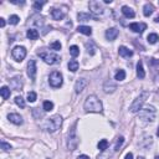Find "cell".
Here are the masks:
<instances>
[{
    "mask_svg": "<svg viewBox=\"0 0 159 159\" xmlns=\"http://www.w3.org/2000/svg\"><path fill=\"white\" fill-rule=\"evenodd\" d=\"M85 111L92 112V113H102V111H103L102 102H101L98 100V97L95 95L88 96L85 101Z\"/></svg>",
    "mask_w": 159,
    "mask_h": 159,
    "instance_id": "cell-1",
    "label": "cell"
},
{
    "mask_svg": "<svg viewBox=\"0 0 159 159\" xmlns=\"http://www.w3.org/2000/svg\"><path fill=\"white\" fill-rule=\"evenodd\" d=\"M61 124H62V117L60 114H55L51 118L46 119L45 123L42 124V129H45V131L50 133H53L61 127Z\"/></svg>",
    "mask_w": 159,
    "mask_h": 159,
    "instance_id": "cell-2",
    "label": "cell"
},
{
    "mask_svg": "<svg viewBox=\"0 0 159 159\" xmlns=\"http://www.w3.org/2000/svg\"><path fill=\"white\" fill-rule=\"evenodd\" d=\"M37 55L49 65H55L57 62H60V60H61L57 53L50 52V51H47V50H40V51H37Z\"/></svg>",
    "mask_w": 159,
    "mask_h": 159,
    "instance_id": "cell-3",
    "label": "cell"
},
{
    "mask_svg": "<svg viewBox=\"0 0 159 159\" xmlns=\"http://www.w3.org/2000/svg\"><path fill=\"white\" fill-rule=\"evenodd\" d=\"M148 97H149V92H147V91L142 92L138 97H137V98L134 100V102H133L131 104V107H129V110H131L132 113H137V112H139L140 110H142L143 104L147 101Z\"/></svg>",
    "mask_w": 159,
    "mask_h": 159,
    "instance_id": "cell-4",
    "label": "cell"
},
{
    "mask_svg": "<svg viewBox=\"0 0 159 159\" xmlns=\"http://www.w3.org/2000/svg\"><path fill=\"white\" fill-rule=\"evenodd\" d=\"M78 136H77V132H76V124L71 128L70 133H68V139H67V148L70 150H75L76 148L78 147Z\"/></svg>",
    "mask_w": 159,
    "mask_h": 159,
    "instance_id": "cell-5",
    "label": "cell"
},
{
    "mask_svg": "<svg viewBox=\"0 0 159 159\" xmlns=\"http://www.w3.org/2000/svg\"><path fill=\"white\" fill-rule=\"evenodd\" d=\"M62 82H63V80H62V75H61V72L59 71H53L50 73L49 76V84L51 87L53 88H59L62 86Z\"/></svg>",
    "mask_w": 159,
    "mask_h": 159,
    "instance_id": "cell-6",
    "label": "cell"
},
{
    "mask_svg": "<svg viewBox=\"0 0 159 159\" xmlns=\"http://www.w3.org/2000/svg\"><path fill=\"white\" fill-rule=\"evenodd\" d=\"M139 117L143 121H154L155 118V108L153 106H148L139 111Z\"/></svg>",
    "mask_w": 159,
    "mask_h": 159,
    "instance_id": "cell-7",
    "label": "cell"
},
{
    "mask_svg": "<svg viewBox=\"0 0 159 159\" xmlns=\"http://www.w3.org/2000/svg\"><path fill=\"white\" fill-rule=\"evenodd\" d=\"M13 57L17 62H21L26 57V49L24 46H15L13 49Z\"/></svg>",
    "mask_w": 159,
    "mask_h": 159,
    "instance_id": "cell-8",
    "label": "cell"
},
{
    "mask_svg": "<svg viewBox=\"0 0 159 159\" xmlns=\"http://www.w3.org/2000/svg\"><path fill=\"white\" fill-rule=\"evenodd\" d=\"M90 10L95 14V15H102L104 13V9L102 4H101L100 1H97V0H92V1H90Z\"/></svg>",
    "mask_w": 159,
    "mask_h": 159,
    "instance_id": "cell-9",
    "label": "cell"
},
{
    "mask_svg": "<svg viewBox=\"0 0 159 159\" xmlns=\"http://www.w3.org/2000/svg\"><path fill=\"white\" fill-rule=\"evenodd\" d=\"M36 71H37V67H36V61L35 60H30L27 62V75L32 81H35L36 78Z\"/></svg>",
    "mask_w": 159,
    "mask_h": 159,
    "instance_id": "cell-10",
    "label": "cell"
},
{
    "mask_svg": "<svg viewBox=\"0 0 159 159\" xmlns=\"http://www.w3.org/2000/svg\"><path fill=\"white\" fill-rule=\"evenodd\" d=\"M23 77L21 76H15L14 78L10 80V87L13 90H16V91H20L21 88H23Z\"/></svg>",
    "mask_w": 159,
    "mask_h": 159,
    "instance_id": "cell-11",
    "label": "cell"
},
{
    "mask_svg": "<svg viewBox=\"0 0 159 159\" xmlns=\"http://www.w3.org/2000/svg\"><path fill=\"white\" fill-rule=\"evenodd\" d=\"M87 85H88V81L86 78H78L75 84V92L81 93L86 87H87Z\"/></svg>",
    "mask_w": 159,
    "mask_h": 159,
    "instance_id": "cell-12",
    "label": "cell"
},
{
    "mask_svg": "<svg viewBox=\"0 0 159 159\" xmlns=\"http://www.w3.org/2000/svg\"><path fill=\"white\" fill-rule=\"evenodd\" d=\"M51 16L53 20H62L65 16H66V11L62 9H59V8H53L51 10Z\"/></svg>",
    "mask_w": 159,
    "mask_h": 159,
    "instance_id": "cell-13",
    "label": "cell"
},
{
    "mask_svg": "<svg viewBox=\"0 0 159 159\" xmlns=\"http://www.w3.org/2000/svg\"><path fill=\"white\" fill-rule=\"evenodd\" d=\"M116 90H117V85L114 84L112 80H108V81L104 82L103 85V91L106 93H113Z\"/></svg>",
    "mask_w": 159,
    "mask_h": 159,
    "instance_id": "cell-14",
    "label": "cell"
},
{
    "mask_svg": "<svg viewBox=\"0 0 159 159\" xmlns=\"http://www.w3.org/2000/svg\"><path fill=\"white\" fill-rule=\"evenodd\" d=\"M129 29L133 31V32H137V34H142V32L147 29V25L146 24H138V23H132L129 25Z\"/></svg>",
    "mask_w": 159,
    "mask_h": 159,
    "instance_id": "cell-15",
    "label": "cell"
},
{
    "mask_svg": "<svg viewBox=\"0 0 159 159\" xmlns=\"http://www.w3.org/2000/svg\"><path fill=\"white\" fill-rule=\"evenodd\" d=\"M119 31L117 27H112V29H108V30L106 31V37L107 40H110V41H113V40H116V37L118 36Z\"/></svg>",
    "mask_w": 159,
    "mask_h": 159,
    "instance_id": "cell-16",
    "label": "cell"
},
{
    "mask_svg": "<svg viewBox=\"0 0 159 159\" xmlns=\"http://www.w3.org/2000/svg\"><path fill=\"white\" fill-rule=\"evenodd\" d=\"M8 119L14 124H17V126L23 124V117H21L20 114H17V113H10L8 116Z\"/></svg>",
    "mask_w": 159,
    "mask_h": 159,
    "instance_id": "cell-17",
    "label": "cell"
},
{
    "mask_svg": "<svg viewBox=\"0 0 159 159\" xmlns=\"http://www.w3.org/2000/svg\"><path fill=\"white\" fill-rule=\"evenodd\" d=\"M122 14H123L126 17H128V19H133V17L136 16L134 10H133L132 8H129V6H127V5L122 6Z\"/></svg>",
    "mask_w": 159,
    "mask_h": 159,
    "instance_id": "cell-18",
    "label": "cell"
},
{
    "mask_svg": "<svg viewBox=\"0 0 159 159\" xmlns=\"http://www.w3.org/2000/svg\"><path fill=\"white\" fill-rule=\"evenodd\" d=\"M118 53H119V56H122V57H131L133 55V51H131V50L128 47H126V46H119Z\"/></svg>",
    "mask_w": 159,
    "mask_h": 159,
    "instance_id": "cell-19",
    "label": "cell"
},
{
    "mask_svg": "<svg viewBox=\"0 0 159 159\" xmlns=\"http://www.w3.org/2000/svg\"><path fill=\"white\" fill-rule=\"evenodd\" d=\"M77 19H78V21H90V20L95 19V17H93L92 14H90V13H78Z\"/></svg>",
    "mask_w": 159,
    "mask_h": 159,
    "instance_id": "cell-20",
    "label": "cell"
},
{
    "mask_svg": "<svg viewBox=\"0 0 159 159\" xmlns=\"http://www.w3.org/2000/svg\"><path fill=\"white\" fill-rule=\"evenodd\" d=\"M137 76H138L139 78H144V77H146V72H144L142 61H138V63H137Z\"/></svg>",
    "mask_w": 159,
    "mask_h": 159,
    "instance_id": "cell-21",
    "label": "cell"
},
{
    "mask_svg": "<svg viewBox=\"0 0 159 159\" xmlns=\"http://www.w3.org/2000/svg\"><path fill=\"white\" fill-rule=\"evenodd\" d=\"M77 31L81 32V34H84V35H87V36L92 35V29L90 26H85V25H80L77 27Z\"/></svg>",
    "mask_w": 159,
    "mask_h": 159,
    "instance_id": "cell-22",
    "label": "cell"
},
{
    "mask_svg": "<svg viewBox=\"0 0 159 159\" xmlns=\"http://www.w3.org/2000/svg\"><path fill=\"white\" fill-rule=\"evenodd\" d=\"M26 36L30 40H37L39 39V31L35 30V29H29L26 32Z\"/></svg>",
    "mask_w": 159,
    "mask_h": 159,
    "instance_id": "cell-23",
    "label": "cell"
},
{
    "mask_svg": "<svg viewBox=\"0 0 159 159\" xmlns=\"http://www.w3.org/2000/svg\"><path fill=\"white\" fill-rule=\"evenodd\" d=\"M0 93H1V97L3 100H8L10 95H11V92H10V88L8 87V86H3L1 90H0Z\"/></svg>",
    "mask_w": 159,
    "mask_h": 159,
    "instance_id": "cell-24",
    "label": "cell"
},
{
    "mask_svg": "<svg viewBox=\"0 0 159 159\" xmlns=\"http://www.w3.org/2000/svg\"><path fill=\"white\" fill-rule=\"evenodd\" d=\"M153 11H154V8H153V5H152V4H146V5H144V8H143L144 16H150L152 14H153Z\"/></svg>",
    "mask_w": 159,
    "mask_h": 159,
    "instance_id": "cell-25",
    "label": "cell"
},
{
    "mask_svg": "<svg viewBox=\"0 0 159 159\" xmlns=\"http://www.w3.org/2000/svg\"><path fill=\"white\" fill-rule=\"evenodd\" d=\"M67 67H68V70H70L71 72H76L78 70V62L76 60H71L70 62H68Z\"/></svg>",
    "mask_w": 159,
    "mask_h": 159,
    "instance_id": "cell-26",
    "label": "cell"
},
{
    "mask_svg": "<svg viewBox=\"0 0 159 159\" xmlns=\"http://www.w3.org/2000/svg\"><path fill=\"white\" fill-rule=\"evenodd\" d=\"M97 147H98V149L101 152H104L108 148V140L107 139H101L98 142V144H97Z\"/></svg>",
    "mask_w": 159,
    "mask_h": 159,
    "instance_id": "cell-27",
    "label": "cell"
},
{
    "mask_svg": "<svg viewBox=\"0 0 159 159\" xmlns=\"http://www.w3.org/2000/svg\"><path fill=\"white\" fill-rule=\"evenodd\" d=\"M124 78H126V72H124V70H118L117 72H116L114 80H117V81H123Z\"/></svg>",
    "mask_w": 159,
    "mask_h": 159,
    "instance_id": "cell-28",
    "label": "cell"
},
{
    "mask_svg": "<svg viewBox=\"0 0 159 159\" xmlns=\"http://www.w3.org/2000/svg\"><path fill=\"white\" fill-rule=\"evenodd\" d=\"M70 55H71L72 57H77V56L80 55V49H78V46H76V45L71 46V47H70Z\"/></svg>",
    "mask_w": 159,
    "mask_h": 159,
    "instance_id": "cell-29",
    "label": "cell"
},
{
    "mask_svg": "<svg viewBox=\"0 0 159 159\" xmlns=\"http://www.w3.org/2000/svg\"><path fill=\"white\" fill-rule=\"evenodd\" d=\"M147 40H148L149 44H155V42L159 40V36L157 34H149V35H148V37H147Z\"/></svg>",
    "mask_w": 159,
    "mask_h": 159,
    "instance_id": "cell-30",
    "label": "cell"
},
{
    "mask_svg": "<svg viewBox=\"0 0 159 159\" xmlns=\"http://www.w3.org/2000/svg\"><path fill=\"white\" fill-rule=\"evenodd\" d=\"M52 108H53V103L51 101H45L44 102V111L50 112V111H52Z\"/></svg>",
    "mask_w": 159,
    "mask_h": 159,
    "instance_id": "cell-31",
    "label": "cell"
},
{
    "mask_svg": "<svg viewBox=\"0 0 159 159\" xmlns=\"http://www.w3.org/2000/svg\"><path fill=\"white\" fill-rule=\"evenodd\" d=\"M15 103H16L20 108H24V107H25V101H24V98H23L21 96H16V97H15Z\"/></svg>",
    "mask_w": 159,
    "mask_h": 159,
    "instance_id": "cell-32",
    "label": "cell"
},
{
    "mask_svg": "<svg viewBox=\"0 0 159 159\" xmlns=\"http://www.w3.org/2000/svg\"><path fill=\"white\" fill-rule=\"evenodd\" d=\"M123 142H124V138L123 137H119V138L117 139V143H116V146H114V152L119 150V148H121V146L123 144Z\"/></svg>",
    "mask_w": 159,
    "mask_h": 159,
    "instance_id": "cell-33",
    "label": "cell"
},
{
    "mask_svg": "<svg viewBox=\"0 0 159 159\" xmlns=\"http://www.w3.org/2000/svg\"><path fill=\"white\" fill-rule=\"evenodd\" d=\"M86 47H87V51L90 55H95V46H93L92 42H87L86 44Z\"/></svg>",
    "mask_w": 159,
    "mask_h": 159,
    "instance_id": "cell-34",
    "label": "cell"
},
{
    "mask_svg": "<svg viewBox=\"0 0 159 159\" xmlns=\"http://www.w3.org/2000/svg\"><path fill=\"white\" fill-rule=\"evenodd\" d=\"M45 4H46V1H35L32 6H34L35 10H37V11H39V10H41V8H42V6H44Z\"/></svg>",
    "mask_w": 159,
    "mask_h": 159,
    "instance_id": "cell-35",
    "label": "cell"
},
{
    "mask_svg": "<svg viewBox=\"0 0 159 159\" xmlns=\"http://www.w3.org/2000/svg\"><path fill=\"white\" fill-rule=\"evenodd\" d=\"M19 20H20V17L17 16V15H11L9 17V23L11 24V25H16L17 23H19Z\"/></svg>",
    "mask_w": 159,
    "mask_h": 159,
    "instance_id": "cell-36",
    "label": "cell"
},
{
    "mask_svg": "<svg viewBox=\"0 0 159 159\" xmlns=\"http://www.w3.org/2000/svg\"><path fill=\"white\" fill-rule=\"evenodd\" d=\"M36 98H37V95L35 92H29L27 93V101L29 102H35Z\"/></svg>",
    "mask_w": 159,
    "mask_h": 159,
    "instance_id": "cell-37",
    "label": "cell"
},
{
    "mask_svg": "<svg viewBox=\"0 0 159 159\" xmlns=\"http://www.w3.org/2000/svg\"><path fill=\"white\" fill-rule=\"evenodd\" d=\"M50 47H51L52 50H55V51H59V50H61V44L60 41H53L51 45H50Z\"/></svg>",
    "mask_w": 159,
    "mask_h": 159,
    "instance_id": "cell-38",
    "label": "cell"
},
{
    "mask_svg": "<svg viewBox=\"0 0 159 159\" xmlns=\"http://www.w3.org/2000/svg\"><path fill=\"white\" fill-rule=\"evenodd\" d=\"M1 149L3 150H10L11 149V146L6 142H1Z\"/></svg>",
    "mask_w": 159,
    "mask_h": 159,
    "instance_id": "cell-39",
    "label": "cell"
},
{
    "mask_svg": "<svg viewBox=\"0 0 159 159\" xmlns=\"http://www.w3.org/2000/svg\"><path fill=\"white\" fill-rule=\"evenodd\" d=\"M77 159H90V157H88V155H86V154H82V155H78Z\"/></svg>",
    "mask_w": 159,
    "mask_h": 159,
    "instance_id": "cell-40",
    "label": "cell"
},
{
    "mask_svg": "<svg viewBox=\"0 0 159 159\" xmlns=\"http://www.w3.org/2000/svg\"><path fill=\"white\" fill-rule=\"evenodd\" d=\"M0 26H1V27L5 26V19H3V17L0 19Z\"/></svg>",
    "mask_w": 159,
    "mask_h": 159,
    "instance_id": "cell-41",
    "label": "cell"
},
{
    "mask_svg": "<svg viewBox=\"0 0 159 159\" xmlns=\"http://www.w3.org/2000/svg\"><path fill=\"white\" fill-rule=\"evenodd\" d=\"M124 159H133V154H132V153H128L127 155H126Z\"/></svg>",
    "mask_w": 159,
    "mask_h": 159,
    "instance_id": "cell-42",
    "label": "cell"
},
{
    "mask_svg": "<svg viewBox=\"0 0 159 159\" xmlns=\"http://www.w3.org/2000/svg\"><path fill=\"white\" fill-rule=\"evenodd\" d=\"M112 0H104V4H111Z\"/></svg>",
    "mask_w": 159,
    "mask_h": 159,
    "instance_id": "cell-43",
    "label": "cell"
},
{
    "mask_svg": "<svg viewBox=\"0 0 159 159\" xmlns=\"http://www.w3.org/2000/svg\"><path fill=\"white\" fill-rule=\"evenodd\" d=\"M154 21H155V23H159V16H158V17H155Z\"/></svg>",
    "mask_w": 159,
    "mask_h": 159,
    "instance_id": "cell-44",
    "label": "cell"
},
{
    "mask_svg": "<svg viewBox=\"0 0 159 159\" xmlns=\"http://www.w3.org/2000/svg\"><path fill=\"white\" fill-rule=\"evenodd\" d=\"M157 136L159 137V128H158V131H157Z\"/></svg>",
    "mask_w": 159,
    "mask_h": 159,
    "instance_id": "cell-45",
    "label": "cell"
},
{
    "mask_svg": "<svg viewBox=\"0 0 159 159\" xmlns=\"http://www.w3.org/2000/svg\"><path fill=\"white\" fill-rule=\"evenodd\" d=\"M138 159H144V158L143 157H138Z\"/></svg>",
    "mask_w": 159,
    "mask_h": 159,
    "instance_id": "cell-46",
    "label": "cell"
},
{
    "mask_svg": "<svg viewBox=\"0 0 159 159\" xmlns=\"http://www.w3.org/2000/svg\"><path fill=\"white\" fill-rule=\"evenodd\" d=\"M155 159H159V155H157V157H155Z\"/></svg>",
    "mask_w": 159,
    "mask_h": 159,
    "instance_id": "cell-47",
    "label": "cell"
}]
</instances>
